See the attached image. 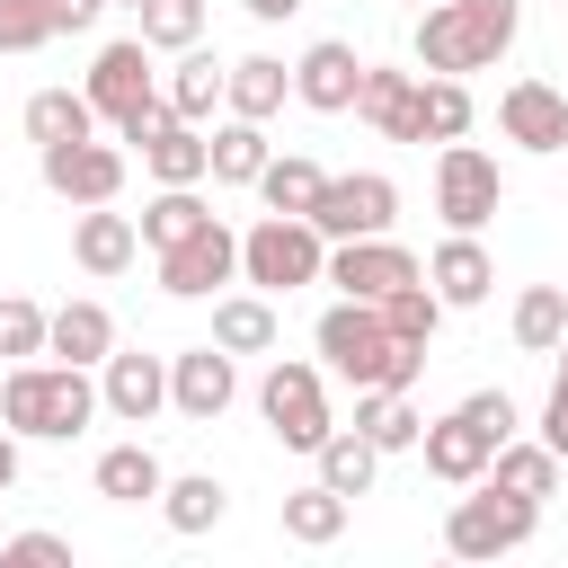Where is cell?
Wrapping results in <instances>:
<instances>
[{
	"instance_id": "obj_1",
	"label": "cell",
	"mask_w": 568,
	"mask_h": 568,
	"mask_svg": "<svg viewBox=\"0 0 568 568\" xmlns=\"http://www.w3.org/2000/svg\"><path fill=\"white\" fill-rule=\"evenodd\" d=\"M311 346H320V364H328L337 382H355V390H417V373H426V346L390 337L382 311H373V302H346V293L320 311Z\"/></svg>"
},
{
	"instance_id": "obj_2",
	"label": "cell",
	"mask_w": 568,
	"mask_h": 568,
	"mask_svg": "<svg viewBox=\"0 0 568 568\" xmlns=\"http://www.w3.org/2000/svg\"><path fill=\"white\" fill-rule=\"evenodd\" d=\"M98 417V382H89V364H44V355H27V364H9L0 373V426L27 444H71L80 426Z\"/></svg>"
},
{
	"instance_id": "obj_3",
	"label": "cell",
	"mask_w": 568,
	"mask_h": 568,
	"mask_svg": "<svg viewBox=\"0 0 568 568\" xmlns=\"http://www.w3.org/2000/svg\"><path fill=\"white\" fill-rule=\"evenodd\" d=\"M515 36H524V0H426L408 44H417V71L470 80V71H488Z\"/></svg>"
},
{
	"instance_id": "obj_4",
	"label": "cell",
	"mask_w": 568,
	"mask_h": 568,
	"mask_svg": "<svg viewBox=\"0 0 568 568\" xmlns=\"http://www.w3.org/2000/svg\"><path fill=\"white\" fill-rule=\"evenodd\" d=\"M320 266H328V240L311 231V213H257L240 231V284L257 293H302L320 284Z\"/></svg>"
},
{
	"instance_id": "obj_5",
	"label": "cell",
	"mask_w": 568,
	"mask_h": 568,
	"mask_svg": "<svg viewBox=\"0 0 568 568\" xmlns=\"http://www.w3.org/2000/svg\"><path fill=\"white\" fill-rule=\"evenodd\" d=\"M532 532H541V506L497 488V479H470V497H453V515H444V550L453 559H506Z\"/></svg>"
},
{
	"instance_id": "obj_6",
	"label": "cell",
	"mask_w": 568,
	"mask_h": 568,
	"mask_svg": "<svg viewBox=\"0 0 568 568\" xmlns=\"http://www.w3.org/2000/svg\"><path fill=\"white\" fill-rule=\"evenodd\" d=\"M80 98L98 106V124H115V142H142V124L169 106V98L151 89V44H142V36L98 44V62H89V89H80Z\"/></svg>"
},
{
	"instance_id": "obj_7",
	"label": "cell",
	"mask_w": 568,
	"mask_h": 568,
	"mask_svg": "<svg viewBox=\"0 0 568 568\" xmlns=\"http://www.w3.org/2000/svg\"><path fill=\"white\" fill-rule=\"evenodd\" d=\"M257 417L284 453H320V435L337 426L328 417V364H302V355H275L266 382H257Z\"/></svg>"
},
{
	"instance_id": "obj_8",
	"label": "cell",
	"mask_w": 568,
	"mask_h": 568,
	"mask_svg": "<svg viewBox=\"0 0 568 568\" xmlns=\"http://www.w3.org/2000/svg\"><path fill=\"white\" fill-rule=\"evenodd\" d=\"M497 204H506V169L479 142H444L435 151V213H444V231H488Z\"/></svg>"
},
{
	"instance_id": "obj_9",
	"label": "cell",
	"mask_w": 568,
	"mask_h": 568,
	"mask_svg": "<svg viewBox=\"0 0 568 568\" xmlns=\"http://www.w3.org/2000/svg\"><path fill=\"white\" fill-rule=\"evenodd\" d=\"M151 257H160V293H178V302H204V293L240 284V231H231L222 213H204L186 240H169V248H151Z\"/></svg>"
},
{
	"instance_id": "obj_10",
	"label": "cell",
	"mask_w": 568,
	"mask_h": 568,
	"mask_svg": "<svg viewBox=\"0 0 568 568\" xmlns=\"http://www.w3.org/2000/svg\"><path fill=\"white\" fill-rule=\"evenodd\" d=\"M390 222H399V178H382V169H346V178H328L311 195V231L320 240H373Z\"/></svg>"
},
{
	"instance_id": "obj_11",
	"label": "cell",
	"mask_w": 568,
	"mask_h": 568,
	"mask_svg": "<svg viewBox=\"0 0 568 568\" xmlns=\"http://www.w3.org/2000/svg\"><path fill=\"white\" fill-rule=\"evenodd\" d=\"M36 169H44V186H53L62 204H115V195H124V151L98 142V133H80V142H44Z\"/></svg>"
},
{
	"instance_id": "obj_12",
	"label": "cell",
	"mask_w": 568,
	"mask_h": 568,
	"mask_svg": "<svg viewBox=\"0 0 568 568\" xmlns=\"http://www.w3.org/2000/svg\"><path fill=\"white\" fill-rule=\"evenodd\" d=\"M408 275H426L390 231H373V240H328V266H320V284H337L346 302H382L390 284H408Z\"/></svg>"
},
{
	"instance_id": "obj_13",
	"label": "cell",
	"mask_w": 568,
	"mask_h": 568,
	"mask_svg": "<svg viewBox=\"0 0 568 568\" xmlns=\"http://www.w3.org/2000/svg\"><path fill=\"white\" fill-rule=\"evenodd\" d=\"M231 399H240V373H231V355H222L213 337L186 346V355H169V408H178L186 426H213Z\"/></svg>"
},
{
	"instance_id": "obj_14",
	"label": "cell",
	"mask_w": 568,
	"mask_h": 568,
	"mask_svg": "<svg viewBox=\"0 0 568 568\" xmlns=\"http://www.w3.org/2000/svg\"><path fill=\"white\" fill-rule=\"evenodd\" d=\"M98 408L106 417H124V426H151L160 408H169V355H106L98 364Z\"/></svg>"
},
{
	"instance_id": "obj_15",
	"label": "cell",
	"mask_w": 568,
	"mask_h": 568,
	"mask_svg": "<svg viewBox=\"0 0 568 568\" xmlns=\"http://www.w3.org/2000/svg\"><path fill=\"white\" fill-rule=\"evenodd\" d=\"M355 89H364V53H355L346 36H320V44L293 62V98H302L311 115H346Z\"/></svg>"
},
{
	"instance_id": "obj_16",
	"label": "cell",
	"mask_w": 568,
	"mask_h": 568,
	"mask_svg": "<svg viewBox=\"0 0 568 568\" xmlns=\"http://www.w3.org/2000/svg\"><path fill=\"white\" fill-rule=\"evenodd\" d=\"M497 124H506V142L515 151H568V98L550 89V80H506V98H497Z\"/></svg>"
},
{
	"instance_id": "obj_17",
	"label": "cell",
	"mask_w": 568,
	"mask_h": 568,
	"mask_svg": "<svg viewBox=\"0 0 568 568\" xmlns=\"http://www.w3.org/2000/svg\"><path fill=\"white\" fill-rule=\"evenodd\" d=\"M426 284H435L444 311H479V302L497 293V257L479 248V231H453V240L426 257Z\"/></svg>"
},
{
	"instance_id": "obj_18",
	"label": "cell",
	"mask_w": 568,
	"mask_h": 568,
	"mask_svg": "<svg viewBox=\"0 0 568 568\" xmlns=\"http://www.w3.org/2000/svg\"><path fill=\"white\" fill-rule=\"evenodd\" d=\"M44 355H62V364H89V373H98V364L115 355V311H106V302H89V293H80V302H62V311H44Z\"/></svg>"
},
{
	"instance_id": "obj_19",
	"label": "cell",
	"mask_w": 568,
	"mask_h": 568,
	"mask_svg": "<svg viewBox=\"0 0 568 568\" xmlns=\"http://www.w3.org/2000/svg\"><path fill=\"white\" fill-rule=\"evenodd\" d=\"M417 453H426V470H435L444 488H470V479L488 470V453H497V444H488V435H479V426H470L462 408H444V417H426Z\"/></svg>"
},
{
	"instance_id": "obj_20",
	"label": "cell",
	"mask_w": 568,
	"mask_h": 568,
	"mask_svg": "<svg viewBox=\"0 0 568 568\" xmlns=\"http://www.w3.org/2000/svg\"><path fill=\"white\" fill-rule=\"evenodd\" d=\"M346 115H364L382 142H417V71H382V62H364V89H355Z\"/></svg>"
},
{
	"instance_id": "obj_21",
	"label": "cell",
	"mask_w": 568,
	"mask_h": 568,
	"mask_svg": "<svg viewBox=\"0 0 568 568\" xmlns=\"http://www.w3.org/2000/svg\"><path fill=\"white\" fill-rule=\"evenodd\" d=\"M142 169L160 178V186H204V124H186V115H151L142 124Z\"/></svg>"
},
{
	"instance_id": "obj_22",
	"label": "cell",
	"mask_w": 568,
	"mask_h": 568,
	"mask_svg": "<svg viewBox=\"0 0 568 568\" xmlns=\"http://www.w3.org/2000/svg\"><path fill=\"white\" fill-rule=\"evenodd\" d=\"M71 257H80V275H124V266L142 257V231H133V213L80 204V222H71Z\"/></svg>"
},
{
	"instance_id": "obj_23",
	"label": "cell",
	"mask_w": 568,
	"mask_h": 568,
	"mask_svg": "<svg viewBox=\"0 0 568 568\" xmlns=\"http://www.w3.org/2000/svg\"><path fill=\"white\" fill-rule=\"evenodd\" d=\"M284 98H293V62H275V53H240V62L222 71V106L248 115V124L284 115Z\"/></svg>"
},
{
	"instance_id": "obj_24",
	"label": "cell",
	"mask_w": 568,
	"mask_h": 568,
	"mask_svg": "<svg viewBox=\"0 0 568 568\" xmlns=\"http://www.w3.org/2000/svg\"><path fill=\"white\" fill-rule=\"evenodd\" d=\"M284 320H275V293H213V346L222 355H275Z\"/></svg>"
},
{
	"instance_id": "obj_25",
	"label": "cell",
	"mask_w": 568,
	"mask_h": 568,
	"mask_svg": "<svg viewBox=\"0 0 568 568\" xmlns=\"http://www.w3.org/2000/svg\"><path fill=\"white\" fill-rule=\"evenodd\" d=\"M160 479H169V470H160V453H151L142 435H133V444H106V453H98V470H89V488H98L106 506H151V497H160Z\"/></svg>"
},
{
	"instance_id": "obj_26",
	"label": "cell",
	"mask_w": 568,
	"mask_h": 568,
	"mask_svg": "<svg viewBox=\"0 0 568 568\" xmlns=\"http://www.w3.org/2000/svg\"><path fill=\"white\" fill-rule=\"evenodd\" d=\"M266 160H275V151H266V124H248V115H222V124L204 133V178H222V186H257Z\"/></svg>"
},
{
	"instance_id": "obj_27",
	"label": "cell",
	"mask_w": 568,
	"mask_h": 568,
	"mask_svg": "<svg viewBox=\"0 0 568 568\" xmlns=\"http://www.w3.org/2000/svg\"><path fill=\"white\" fill-rule=\"evenodd\" d=\"M151 506H160V524H169V532H213V524L231 515V488H222L213 470H178V479H160V497H151Z\"/></svg>"
},
{
	"instance_id": "obj_28",
	"label": "cell",
	"mask_w": 568,
	"mask_h": 568,
	"mask_svg": "<svg viewBox=\"0 0 568 568\" xmlns=\"http://www.w3.org/2000/svg\"><path fill=\"white\" fill-rule=\"evenodd\" d=\"M346 515H355V497H337L328 479H311V488H293V497L275 506V524H284V541H302V550H328V541L346 532Z\"/></svg>"
},
{
	"instance_id": "obj_29",
	"label": "cell",
	"mask_w": 568,
	"mask_h": 568,
	"mask_svg": "<svg viewBox=\"0 0 568 568\" xmlns=\"http://www.w3.org/2000/svg\"><path fill=\"white\" fill-rule=\"evenodd\" d=\"M559 470H568V462H559L541 435H532V444H524V435H506V444L488 453V470H479V479H497V488H515V497H532V506H541V497L559 488Z\"/></svg>"
},
{
	"instance_id": "obj_30",
	"label": "cell",
	"mask_w": 568,
	"mask_h": 568,
	"mask_svg": "<svg viewBox=\"0 0 568 568\" xmlns=\"http://www.w3.org/2000/svg\"><path fill=\"white\" fill-rule=\"evenodd\" d=\"M470 80H453V71H417V142H462L470 133Z\"/></svg>"
},
{
	"instance_id": "obj_31",
	"label": "cell",
	"mask_w": 568,
	"mask_h": 568,
	"mask_svg": "<svg viewBox=\"0 0 568 568\" xmlns=\"http://www.w3.org/2000/svg\"><path fill=\"white\" fill-rule=\"evenodd\" d=\"M355 435H364L373 453H417L426 417L408 408V390H355Z\"/></svg>"
},
{
	"instance_id": "obj_32",
	"label": "cell",
	"mask_w": 568,
	"mask_h": 568,
	"mask_svg": "<svg viewBox=\"0 0 568 568\" xmlns=\"http://www.w3.org/2000/svg\"><path fill=\"white\" fill-rule=\"evenodd\" d=\"M222 71H231V62H213V53H195V44H186V53H178V71H169V89H160V98H169V115L213 124V106H222Z\"/></svg>"
},
{
	"instance_id": "obj_33",
	"label": "cell",
	"mask_w": 568,
	"mask_h": 568,
	"mask_svg": "<svg viewBox=\"0 0 568 568\" xmlns=\"http://www.w3.org/2000/svg\"><path fill=\"white\" fill-rule=\"evenodd\" d=\"M311 462H320V479H328L337 497H373V470H382V453H373V444H364L355 426H328Z\"/></svg>"
},
{
	"instance_id": "obj_34",
	"label": "cell",
	"mask_w": 568,
	"mask_h": 568,
	"mask_svg": "<svg viewBox=\"0 0 568 568\" xmlns=\"http://www.w3.org/2000/svg\"><path fill=\"white\" fill-rule=\"evenodd\" d=\"M80 133H98V106L80 98V89H36L27 98V142L44 151V142H80Z\"/></svg>"
},
{
	"instance_id": "obj_35",
	"label": "cell",
	"mask_w": 568,
	"mask_h": 568,
	"mask_svg": "<svg viewBox=\"0 0 568 568\" xmlns=\"http://www.w3.org/2000/svg\"><path fill=\"white\" fill-rule=\"evenodd\" d=\"M373 311H382V328H390V337H408V346H435V328H444V302H435V284H426V275L390 284Z\"/></svg>"
},
{
	"instance_id": "obj_36",
	"label": "cell",
	"mask_w": 568,
	"mask_h": 568,
	"mask_svg": "<svg viewBox=\"0 0 568 568\" xmlns=\"http://www.w3.org/2000/svg\"><path fill=\"white\" fill-rule=\"evenodd\" d=\"M568 337V284H524L515 293V346L524 355H550Z\"/></svg>"
},
{
	"instance_id": "obj_37",
	"label": "cell",
	"mask_w": 568,
	"mask_h": 568,
	"mask_svg": "<svg viewBox=\"0 0 568 568\" xmlns=\"http://www.w3.org/2000/svg\"><path fill=\"white\" fill-rule=\"evenodd\" d=\"M328 186V169L311 160V151H284V160H266L257 169V195H266V213H311V195Z\"/></svg>"
},
{
	"instance_id": "obj_38",
	"label": "cell",
	"mask_w": 568,
	"mask_h": 568,
	"mask_svg": "<svg viewBox=\"0 0 568 568\" xmlns=\"http://www.w3.org/2000/svg\"><path fill=\"white\" fill-rule=\"evenodd\" d=\"M204 213H213V204H204L195 186H160V195L142 204V222H133V231H142V248H169V240H186Z\"/></svg>"
},
{
	"instance_id": "obj_39",
	"label": "cell",
	"mask_w": 568,
	"mask_h": 568,
	"mask_svg": "<svg viewBox=\"0 0 568 568\" xmlns=\"http://www.w3.org/2000/svg\"><path fill=\"white\" fill-rule=\"evenodd\" d=\"M142 9V44L151 53H186L204 36V0H133Z\"/></svg>"
},
{
	"instance_id": "obj_40",
	"label": "cell",
	"mask_w": 568,
	"mask_h": 568,
	"mask_svg": "<svg viewBox=\"0 0 568 568\" xmlns=\"http://www.w3.org/2000/svg\"><path fill=\"white\" fill-rule=\"evenodd\" d=\"M27 355H44V302L0 293V364H27Z\"/></svg>"
},
{
	"instance_id": "obj_41",
	"label": "cell",
	"mask_w": 568,
	"mask_h": 568,
	"mask_svg": "<svg viewBox=\"0 0 568 568\" xmlns=\"http://www.w3.org/2000/svg\"><path fill=\"white\" fill-rule=\"evenodd\" d=\"M53 36V0H0V53H44Z\"/></svg>"
},
{
	"instance_id": "obj_42",
	"label": "cell",
	"mask_w": 568,
	"mask_h": 568,
	"mask_svg": "<svg viewBox=\"0 0 568 568\" xmlns=\"http://www.w3.org/2000/svg\"><path fill=\"white\" fill-rule=\"evenodd\" d=\"M453 408H462V417H470V426H479L488 444H506V435L524 426V408H515L506 390H470V399H453Z\"/></svg>"
},
{
	"instance_id": "obj_43",
	"label": "cell",
	"mask_w": 568,
	"mask_h": 568,
	"mask_svg": "<svg viewBox=\"0 0 568 568\" xmlns=\"http://www.w3.org/2000/svg\"><path fill=\"white\" fill-rule=\"evenodd\" d=\"M0 559H27V568H62V559H71V541H62V532H9V541H0Z\"/></svg>"
},
{
	"instance_id": "obj_44",
	"label": "cell",
	"mask_w": 568,
	"mask_h": 568,
	"mask_svg": "<svg viewBox=\"0 0 568 568\" xmlns=\"http://www.w3.org/2000/svg\"><path fill=\"white\" fill-rule=\"evenodd\" d=\"M541 444L568 462V382H550V399H541Z\"/></svg>"
},
{
	"instance_id": "obj_45",
	"label": "cell",
	"mask_w": 568,
	"mask_h": 568,
	"mask_svg": "<svg viewBox=\"0 0 568 568\" xmlns=\"http://www.w3.org/2000/svg\"><path fill=\"white\" fill-rule=\"evenodd\" d=\"M9 488H18V435L0 426V497H9Z\"/></svg>"
},
{
	"instance_id": "obj_46",
	"label": "cell",
	"mask_w": 568,
	"mask_h": 568,
	"mask_svg": "<svg viewBox=\"0 0 568 568\" xmlns=\"http://www.w3.org/2000/svg\"><path fill=\"white\" fill-rule=\"evenodd\" d=\"M293 9H302V0H248V18H266V27H275V18H293Z\"/></svg>"
},
{
	"instance_id": "obj_47",
	"label": "cell",
	"mask_w": 568,
	"mask_h": 568,
	"mask_svg": "<svg viewBox=\"0 0 568 568\" xmlns=\"http://www.w3.org/2000/svg\"><path fill=\"white\" fill-rule=\"evenodd\" d=\"M550 355H559V382H568V337H559V346H550Z\"/></svg>"
},
{
	"instance_id": "obj_48",
	"label": "cell",
	"mask_w": 568,
	"mask_h": 568,
	"mask_svg": "<svg viewBox=\"0 0 568 568\" xmlns=\"http://www.w3.org/2000/svg\"><path fill=\"white\" fill-rule=\"evenodd\" d=\"M106 9H133V0H106Z\"/></svg>"
},
{
	"instance_id": "obj_49",
	"label": "cell",
	"mask_w": 568,
	"mask_h": 568,
	"mask_svg": "<svg viewBox=\"0 0 568 568\" xmlns=\"http://www.w3.org/2000/svg\"><path fill=\"white\" fill-rule=\"evenodd\" d=\"M408 9H426V0H408Z\"/></svg>"
}]
</instances>
